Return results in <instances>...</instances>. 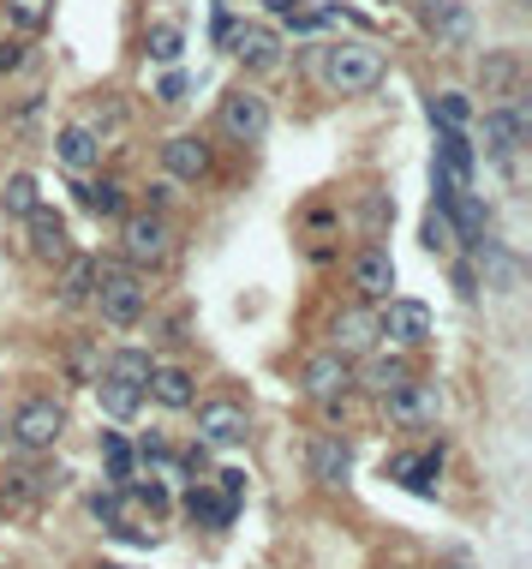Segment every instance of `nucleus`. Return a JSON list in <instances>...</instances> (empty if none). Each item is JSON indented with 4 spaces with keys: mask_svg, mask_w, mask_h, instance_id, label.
Wrapping results in <instances>:
<instances>
[{
    "mask_svg": "<svg viewBox=\"0 0 532 569\" xmlns=\"http://www.w3.org/2000/svg\"><path fill=\"white\" fill-rule=\"evenodd\" d=\"M377 335H389L395 348H425L431 342V306L425 300H389L377 318Z\"/></svg>",
    "mask_w": 532,
    "mask_h": 569,
    "instance_id": "6",
    "label": "nucleus"
},
{
    "mask_svg": "<svg viewBox=\"0 0 532 569\" xmlns=\"http://www.w3.org/2000/svg\"><path fill=\"white\" fill-rule=\"evenodd\" d=\"M54 156H61L66 168H79V174H84V168H96V163H102V138L79 121V126H66V133L54 138Z\"/></svg>",
    "mask_w": 532,
    "mask_h": 569,
    "instance_id": "20",
    "label": "nucleus"
},
{
    "mask_svg": "<svg viewBox=\"0 0 532 569\" xmlns=\"http://www.w3.org/2000/svg\"><path fill=\"white\" fill-rule=\"evenodd\" d=\"M413 377V366L401 354H377V360H365V372H359V384L372 390V396H395V390H401Z\"/></svg>",
    "mask_w": 532,
    "mask_h": 569,
    "instance_id": "22",
    "label": "nucleus"
},
{
    "mask_svg": "<svg viewBox=\"0 0 532 569\" xmlns=\"http://www.w3.org/2000/svg\"><path fill=\"white\" fill-rule=\"evenodd\" d=\"M96 396H102V414H108V420H132L144 407V390L138 384H114V377H102Z\"/></svg>",
    "mask_w": 532,
    "mask_h": 569,
    "instance_id": "25",
    "label": "nucleus"
},
{
    "mask_svg": "<svg viewBox=\"0 0 532 569\" xmlns=\"http://www.w3.org/2000/svg\"><path fill=\"white\" fill-rule=\"evenodd\" d=\"M24 223H31V258H42V265H66V258H72L66 216H61V210H49V204H36Z\"/></svg>",
    "mask_w": 532,
    "mask_h": 569,
    "instance_id": "10",
    "label": "nucleus"
},
{
    "mask_svg": "<svg viewBox=\"0 0 532 569\" xmlns=\"http://www.w3.org/2000/svg\"><path fill=\"white\" fill-rule=\"evenodd\" d=\"M347 468H353L347 444L335 432H317L312 437V479L317 486H347Z\"/></svg>",
    "mask_w": 532,
    "mask_h": 569,
    "instance_id": "16",
    "label": "nucleus"
},
{
    "mask_svg": "<svg viewBox=\"0 0 532 569\" xmlns=\"http://www.w3.org/2000/svg\"><path fill=\"white\" fill-rule=\"evenodd\" d=\"M49 12H54V0H7V24L24 37H36L49 24Z\"/></svg>",
    "mask_w": 532,
    "mask_h": 569,
    "instance_id": "31",
    "label": "nucleus"
},
{
    "mask_svg": "<svg viewBox=\"0 0 532 569\" xmlns=\"http://www.w3.org/2000/svg\"><path fill=\"white\" fill-rule=\"evenodd\" d=\"M372 342H377V318L365 312V306H353V312L335 318V354H372Z\"/></svg>",
    "mask_w": 532,
    "mask_h": 569,
    "instance_id": "19",
    "label": "nucleus"
},
{
    "mask_svg": "<svg viewBox=\"0 0 532 569\" xmlns=\"http://www.w3.org/2000/svg\"><path fill=\"white\" fill-rule=\"evenodd\" d=\"M96 569H121V563H96Z\"/></svg>",
    "mask_w": 532,
    "mask_h": 569,
    "instance_id": "43",
    "label": "nucleus"
},
{
    "mask_svg": "<svg viewBox=\"0 0 532 569\" xmlns=\"http://www.w3.org/2000/svg\"><path fill=\"white\" fill-rule=\"evenodd\" d=\"M270 7H275V19H288L293 24V31H317V7H300V0H270Z\"/></svg>",
    "mask_w": 532,
    "mask_h": 569,
    "instance_id": "34",
    "label": "nucleus"
},
{
    "mask_svg": "<svg viewBox=\"0 0 532 569\" xmlns=\"http://www.w3.org/2000/svg\"><path fill=\"white\" fill-rule=\"evenodd\" d=\"M24 66V42H0V72H19Z\"/></svg>",
    "mask_w": 532,
    "mask_h": 569,
    "instance_id": "40",
    "label": "nucleus"
},
{
    "mask_svg": "<svg viewBox=\"0 0 532 569\" xmlns=\"http://www.w3.org/2000/svg\"><path fill=\"white\" fill-rule=\"evenodd\" d=\"M144 49H150V61L174 66L186 54V31H180V24H168V19H156L150 31H144Z\"/></svg>",
    "mask_w": 532,
    "mask_h": 569,
    "instance_id": "24",
    "label": "nucleus"
},
{
    "mask_svg": "<svg viewBox=\"0 0 532 569\" xmlns=\"http://www.w3.org/2000/svg\"><path fill=\"white\" fill-rule=\"evenodd\" d=\"M514 72H521V61H514V54H491V61H484V91H509Z\"/></svg>",
    "mask_w": 532,
    "mask_h": 569,
    "instance_id": "33",
    "label": "nucleus"
},
{
    "mask_svg": "<svg viewBox=\"0 0 532 569\" xmlns=\"http://www.w3.org/2000/svg\"><path fill=\"white\" fill-rule=\"evenodd\" d=\"M126 486H132V492H138V498H144V504H150V509H168V492H161V486H156V479H126Z\"/></svg>",
    "mask_w": 532,
    "mask_h": 569,
    "instance_id": "38",
    "label": "nucleus"
},
{
    "mask_svg": "<svg viewBox=\"0 0 532 569\" xmlns=\"http://www.w3.org/2000/svg\"><path fill=\"white\" fill-rule=\"evenodd\" d=\"M425 31L437 37V49H467L472 42V12L461 0H431L425 7Z\"/></svg>",
    "mask_w": 532,
    "mask_h": 569,
    "instance_id": "11",
    "label": "nucleus"
},
{
    "mask_svg": "<svg viewBox=\"0 0 532 569\" xmlns=\"http://www.w3.org/2000/svg\"><path fill=\"white\" fill-rule=\"evenodd\" d=\"M347 390H353V360H347V354H335V348H330V354H312V360H305V396H317L330 414L342 407Z\"/></svg>",
    "mask_w": 532,
    "mask_h": 569,
    "instance_id": "4",
    "label": "nucleus"
},
{
    "mask_svg": "<svg viewBox=\"0 0 532 569\" xmlns=\"http://www.w3.org/2000/svg\"><path fill=\"white\" fill-rule=\"evenodd\" d=\"M36 180H31V174H12V180L7 186H0V210H7V216H31L36 210Z\"/></svg>",
    "mask_w": 532,
    "mask_h": 569,
    "instance_id": "32",
    "label": "nucleus"
},
{
    "mask_svg": "<svg viewBox=\"0 0 532 569\" xmlns=\"http://www.w3.org/2000/svg\"><path fill=\"white\" fill-rule=\"evenodd\" d=\"M79 198H84V210H96V216H121L126 210V186H114V180H84Z\"/></svg>",
    "mask_w": 532,
    "mask_h": 569,
    "instance_id": "30",
    "label": "nucleus"
},
{
    "mask_svg": "<svg viewBox=\"0 0 532 569\" xmlns=\"http://www.w3.org/2000/svg\"><path fill=\"white\" fill-rule=\"evenodd\" d=\"M91 288H96V258H66L61 306H91Z\"/></svg>",
    "mask_w": 532,
    "mask_h": 569,
    "instance_id": "26",
    "label": "nucleus"
},
{
    "mask_svg": "<svg viewBox=\"0 0 532 569\" xmlns=\"http://www.w3.org/2000/svg\"><path fill=\"white\" fill-rule=\"evenodd\" d=\"M526 126H532L526 102H521V108H491V114H484V151H491V156H502V163H509V156L521 151Z\"/></svg>",
    "mask_w": 532,
    "mask_h": 569,
    "instance_id": "13",
    "label": "nucleus"
},
{
    "mask_svg": "<svg viewBox=\"0 0 532 569\" xmlns=\"http://www.w3.org/2000/svg\"><path fill=\"white\" fill-rule=\"evenodd\" d=\"M186 468H191V474L210 468V444H191V449H186Z\"/></svg>",
    "mask_w": 532,
    "mask_h": 569,
    "instance_id": "41",
    "label": "nucleus"
},
{
    "mask_svg": "<svg viewBox=\"0 0 532 569\" xmlns=\"http://www.w3.org/2000/svg\"><path fill=\"white\" fill-rule=\"evenodd\" d=\"M144 396H156L161 407L186 414V407H198V384H191L186 366H150V377H144Z\"/></svg>",
    "mask_w": 532,
    "mask_h": 569,
    "instance_id": "14",
    "label": "nucleus"
},
{
    "mask_svg": "<svg viewBox=\"0 0 532 569\" xmlns=\"http://www.w3.org/2000/svg\"><path fill=\"white\" fill-rule=\"evenodd\" d=\"M91 516H96V521H108V528H121V521H126L121 492H96V498H91Z\"/></svg>",
    "mask_w": 532,
    "mask_h": 569,
    "instance_id": "35",
    "label": "nucleus"
},
{
    "mask_svg": "<svg viewBox=\"0 0 532 569\" xmlns=\"http://www.w3.org/2000/svg\"><path fill=\"white\" fill-rule=\"evenodd\" d=\"M437 474H442V449H419V456H395L389 462V479H401L407 492H419V498L437 492Z\"/></svg>",
    "mask_w": 532,
    "mask_h": 569,
    "instance_id": "17",
    "label": "nucleus"
},
{
    "mask_svg": "<svg viewBox=\"0 0 532 569\" xmlns=\"http://www.w3.org/2000/svg\"><path fill=\"white\" fill-rule=\"evenodd\" d=\"M121 240H126V258H132V265H161V258H168V246H174L168 223L150 216V210H144V216H126Z\"/></svg>",
    "mask_w": 532,
    "mask_h": 569,
    "instance_id": "9",
    "label": "nucleus"
},
{
    "mask_svg": "<svg viewBox=\"0 0 532 569\" xmlns=\"http://www.w3.org/2000/svg\"><path fill=\"white\" fill-rule=\"evenodd\" d=\"M377 79H383L377 42H335V49H323V84H330L335 96H359V91H372Z\"/></svg>",
    "mask_w": 532,
    "mask_h": 569,
    "instance_id": "2",
    "label": "nucleus"
},
{
    "mask_svg": "<svg viewBox=\"0 0 532 569\" xmlns=\"http://www.w3.org/2000/svg\"><path fill=\"white\" fill-rule=\"evenodd\" d=\"M353 288H359L365 300H395V258L383 252V246H365L359 258H353Z\"/></svg>",
    "mask_w": 532,
    "mask_h": 569,
    "instance_id": "15",
    "label": "nucleus"
},
{
    "mask_svg": "<svg viewBox=\"0 0 532 569\" xmlns=\"http://www.w3.org/2000/svg\"><path fill=\"white\" fill-rule=\"evenodd\" d=\"M389 7H395V0H389Z\"/></svg>",
    "mask_w": 532,
    "mask_h": 569,
    "instance_id": "44",
    "label": "nucleus"
},
{
    "mask_svg": "<svg viewBox=\"0 0 532 569\" xmlns=\"http://www.w3.org/2000/svg\"><path fill=\"white\" fill-rule=\"evenodd\" d=\"M425 246H431V252H437V246H449V216H442V210L425 216Z\"/></svg>",
    "mask_w": 532,
    "mask_h": 569,
    "instance_id": "37",
    "label": "nucleus"
},
{
    "mask_svg": "<svg viewBox=\"0 0 532 569\" xmlns=\"http://www.w3.org/2000/svg\"><path fill=\"white\" fill-rule=\"evenodd\" d=\"M228 42H233V54H240L246 66H258V72L282 61V42H275V31H263V24H246V31H233Z\"/></svg>",
    "mask_w": 532,
    "mask_h": 569,
    "instance_id": "21",
    "label": "nucleus"
},
{
    "mask_svg": "<svg viewBox=\"0 0 532 569\" xmlns=\"http://www.w3.org/2000/svg\"><path fill=\"white\" fill-rule=\"evenodd\" d=\"M389 402V420L401 432H419V426H431L437 420V407H442V396H437V384H425V377H407L395 396H383Z\"/></svg>",
    "mask_w": 532,
    "mask_h": 569,
    "instance_id": "7",
    "label": "nucleus"
},
{
    "mask_svg": "<svg viewBox=\"0 0 532 569\" xmlns=\"http://www.w3.org/2000/svg\"><path fill=\"white\" fill-rule=\"evenodd\" d=\"M96 312L108 318V324H138L144 306H150V288H144V276L132 265H96V288H91Z\"/></svg>",
    "mask_w": 532,
    "mask_h": 569,
    "instance_id": "1",
    "label": "nucleus"
},
{
    "mask_svg": "<svg viewBox=\"0 0 532 569\" xmlns=\"http://www.w3.org/2000/svg\"><path fill=\"white\" fill-rule=\"evenodd\" d=\"M150 366H156V360L144 354V348H121V354L108 360V372H102V377H114V384H138V390H144V377H150Z\"/></svg>",
    "mask_w": 532,
    "mask_h": 569,
    "instance_id": "29",
    "label": "nucleus"
},
{
    "mask_svg": "<svg viewBox=\"0 0 532 569\" xmlns=\"http://www.w3.org/2000/svg\"><path fill=\"white\" fill-rule=\"evenodd\" d=\"M216 492H221L228 504H240V498H246V468H221V474H216Z\"/></svg>",
    "mask_w": 532,
    "mask_h": 569,
    "instance_id": "36",
    "label": "nucleus"
},
{
    "mask_svg": "<svg viewBox=\"0 0 532 569\" xmlns=\"http://www.w3.org/2000/svg\"><path fill=\"white\" fill-rule=\"evenodd\" d=\"M0 437H7V407H0Z\"/></svg>",
    "mask_w": 532,
    "mask_h": 569,
    "instance_id": "42",
    "label": "nucleus"
},
{
    "mask_svg": "<svg viewBox=\"0 0 532 569\" xmlns=\"http://www.w3.org/2000/svg\"><path fill=\"white\" fill-rule=\"evenodd\" d=\"M233 509H240V504H228V498H221V492H210V486H191V498H186V516L198 521V528H210V534L228 528Z\"/></svg>",
    "mask_w": 532,
    "mask_h": 569,
    "instance_id": "23",
    "label": "nucleus"
},
{
    "mask_svg": "<svg viewBox=\"0 0 532 569\" xmlns=\"http://www.w3.org/2000/svg\"><path fill=\"white\" fill-rule=\"evenodd\" d=\"M102 462H108V479H114V486L138 479V456H132V444H126L121 432H102Z\"/></svg>",
    "mask_w": 532,
    "mask_h": 569,
    "instance_id": "27",
    "label": "nucleus"
},
{
    "mask_svg": "<svg viewBox=\"0 0 532 569\" xmlns=\"http://www.w3.org/2000/svg\"><path fill=\"white\" fill-rule=\"evenodd\" d=\"M61 432H66V407L54 402V396H31V402H19V414L7 420V437H12L19 449H31V456L54 449V444H61Z\"/></svg>",
    "mask_w": 532,
    "mask_h": 569,
    "instance_id": "3",
    "label": "nucleus"
},
{
    "mask_svg": "<svg viewBox=\"0 0 532 569\" xmlns=\"http://www.w3.org/2000/svg\"><path fill=\"white\" fill-rule=\"evenodd\" d=\"M246 432H251V420L240 402H204L198 407V444L233 449V444H246Z\"/></svg>",
    "mask_w": 532,
    "mask_h": 569,
    "instance_id": "8",
    "label": "nucleus"
},
{
    "mask_svg": "<svg viewBox=\"0 0 532 569\" xmlns=\"http://www.w3.org/2000/svg\"><path fill=\"white\" fill-rule=\"evenodd\" d=\"M221 133L240 138V144H258L263 133H270V102H263L258 91H228L221 96Z\"/></svg>",
    "mask_w": 532,
    "mask_h": 569,
    "instance_id": "5",
    "label": "nucleus"
},
{
    "mask_svg": "<svg viewBox=\"0 0 532 569\" xmlns=\"http://www.w3.org/2000/svg\"><path fill=\"white\" fill-rule=\"evenodd\" d=\"M156 96L161 102H186V79H180V72H168V79L156 84Z\"/></svg>",
    "mask_w": 532,
    "mask_h": 569,
    "instance_id": "39",
    "label": "nucleus"
},
{
    "mask_svg": "<svg viewBox=\"0 0 532 569\" xmlns=\"http://www.w3.org/2000/svg\"><path fill=\"white\" fill-rule=\"evenodd\" d=\"M431 121L449 126V133H467V126H472V102L461 91H437L431 96Z\"/></svg>",
    "mask_w": 532,
    "mask_h": 569,
    "instance_id": "28",
    "label": "nucleus"
},
{
    "mask_svg": "<svg viewBox=\"0 0 532 569\" xmlns=\"http://www.w3.org/2000/svg\"><path fill=\"white\" fill-rule=\"evenodd\" d=\"M472 144H467V133H449V126H437V174L442 180H455V186H467L472 180Z\"/></svg>",
    "mask_w": 532,
    "mask_h": 569,
    "instance_id": "18",
    "label": "nucleus"
},
{
    "mask_svg": "<svg viewBox=\"0 0 532 569\" xmlns=\"http://www.w3.org/2000/svg\"><path fill=\"white\" fill-rule=\"evenodd\" d=\"M161 168H168L174 180H204V174H210V144L198 133H174L161 144Z\"/></svg>",
    "mask_w": 532,
    "mask_h": 569,
    "instance_id": "12",
    "label": "nucleus"
}]
</instances>
